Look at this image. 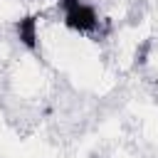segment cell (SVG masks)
<instances>
[{
	"mask_svg": "<svg viewBox=\"0 0 158 158\" xmlns=\"http://www.w3.org/2000/svg\"><path fill=\"white\" fill-rule=\"evenodd\" d=\"M57 7L62 10L64 27L77 35H94L101 25L99 12L86 0H57Z\"/></svg>",
	"mask_w": 158,
	"mask_h": 158,
	"instance_id": "6da1fadb",
	"label": "cell"
},
{
	"mask_svg": "<svg viewBox=\"0 0 158 158\" xmlns=\"http://www.w3.org/2000/svg\"><path fill=\"white\" fill-rule=\"evenodd\" d=\"M15 35L20 40V44L30 52H37L40 47V25H37V15H25L15 22Z\"/></svg>",
	"mask_w": 158,
	"mask_h": 158,
	"instance_id": "7a4b0ae2",
	"label": "cell"
}]
</instances>
